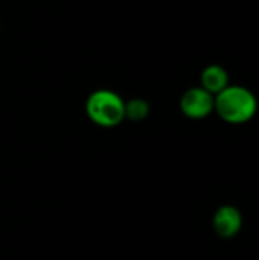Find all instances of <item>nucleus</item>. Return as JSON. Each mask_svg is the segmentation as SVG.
<instances>
[{
  "instance_id": "obj_1",
  "label": "nucleus",
  "mask_w": 259,
  "mask_h": 260,
  "mask_svg": "<svg viewBox=\"0 0 259 260\" xmlns=\"http://www.w3.org/2000/svg\"><path fill=\"white\" fill-rule=\"evenodd\" d=\"M214 111L231 125L250 122L258 111V99L252 90L243 85H227L215 96Z\"/></svg>"
},
{
  "instance_id": "obj_2",
  "label": "nucleus",
  "mask_w": 259,
  "mask_h": 260,
  "mask_svg": "<svg viewBox=\"0 0 259 260\" xmlns=\"http://www.w3.org/2000/svg\"><path fill=\"white\" fill-rule=\"evenodd\" d=\"M85 113L98 126L113 128L125 119V101L116 91L101 88L89 94Z\"/></svg>"
},
{
  "instance_id": "obj_3",
  "label": "nucleus",
  "mask_w": 259,
  "mask_h": 260,
  "mask_svg": "<svg viewBox=\"0 0 259 260\" xmlns=\"http://www.w3.org/2000/svg\"><path fill=\"white\" fill-rule=\"evenodd\" d=\"M215 96L202 87H192L186 90L180 98L182 113L194 120H200L214 113Z\"/></svg>"
},
{
  "instance_id": "obj_4",
  "label": "nucleus",
  "mask_w": 259,
  "mask_h": 260,
  "mask_svg": "<svg viewBox=\"0 0 259 260\" xmlns=\"http://www.w3.org/2000/svg\"><path fill=\"white\" fill-rule=\"evenodd\" d=\"M212 227L220 238L232 239L243 229V213L235 206L231 204L221 206L214 213Z\"/></svg>"
},
{
  "instance_id": "obj_5",
  "label": "nucleus",
  "mask_w": 259,
  "mask_h": 260,
  "mask_svg": "<svg viewBox=\"0 0 259 260\" xmlns=\"http://www.w3.org/2000/svg\"><path fill=\"white\" fill-rule=\"evenodd\" d=\"M200 87L209 91L211 94L217 96L220 91H223L229 84V73L224 67L218 64H211L206 69H203L200 75Z\"/></svg>"
},
{
  "instance_id": "obj_6",
  "label": "nucleus",
  "mask_w": 259,
  "mask_h": 260,
  "mask_svg": "<svg viewBox=\"0 0 259 260\" xmlns=\"http://www.w3.org/2000/svg\"><path fill=\"white\" fill-rule=\"evenodd\" d=\"M148 114H150V105L147 101L136 98V99L125 102V119L139 122V120H143Z\"/></svg>"
}]
</instances>
